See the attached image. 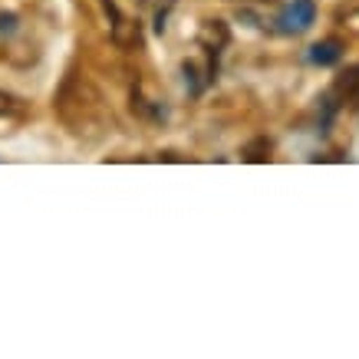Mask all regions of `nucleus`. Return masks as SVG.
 <instances>
[{
    "mask_svg": "<svg viewBox=\"0 0 359 359\" xmlns=\"http://www.w3.org/2000/svg\"><path fill=\"white\" fill-rule=\"evenodd\" d=\"M316 20V4L313 0H290L277 17V27L283 33H304L310 30V23Z\"/></svg>",
    "mask_w": 359,
    "mask_h": 359,
    "instance_id": "f257e3e1",
    "label": "nucleus"
},
{
    "mask_svg": "<svg viewBox=\"0 0 359 359\" xmlns=\"http://www.w3.org/2000/svg\"><path fill=\"white\" fill-rule=\"evenodd\" d=\"M339 56H343V43L339 40H323V43L310 46V63L316 66H333L339 63Z\"/></svg>",
    "mask_w": 359,
    "mask_h": 359,
    "instance_id": "f03ea898",
    "label": "nucleus"
},
{
    "mask_svg": "<svg viewBox=\"0 0 359 359\" xmlns=\"http://www.w3.org/2000/svg\"><path fill=\"white\" fill-rule=\"evenodd\" d=\"M337 89L349 99V102H353V106H359V66H356V69H346V73L339 76Z\"/></svg>",
    "mask_w": 359,
    "mask_h": 359,
    "instance_id": "7ed1b4c3",
    "label": "nucleus"
},
{
    "mask_svg": "<svg viewBox=\"0 0 359 359\" xmlns=\"http://www.w3.org/2000/svg\"><path fill=\"white\" fill-rule=\"evenodd\" d=\"M267 152H271V142H267V139H257L248 149V162H264V158H267Z\"/></svg>",
    "mask_w": 359,
    "mask_h": 359,
    "instance_id": "20e7f679",
    "label": "nucleus"
},
{
    "mask_svg": "<svg viewBox=\"0 0 359 359\" xmlns=\"http://www.w3.org/2000/svg\"><path fill=\"white\" fill-rule=\"evenodd\" d=\"M142 4H149V7H152V11H155V17H158V30H162V27H165V13H168V7H172V4H175V0H142Z\"/></svg>",
    "mask_w": 359,
    "mask_h": 359,
    "instance_id": "39448f33",
    "label": "nucleus"
},
{
    "mask_svg": "<svg viewBox=\"0 0 359 359\" xmlns=\"http://www.w3.org/2000/svg\"><path fill=\"white\" fill-rule=\"evenodd\" d=\"M17 30V17L13 13H0V36H11Z\"/></svg>",
    "mask_w": 359,
    "mask_h": 359,
    "instance_id": "423d86ee",
    "label": "nucleus"
},
{
    "mask_svg": "<svg viewBox=\"0 0 359 359\" xmlns=\"http://www.w3.org/2000/svg\"><path fill=\"white\" fill-rule=\"evenodd\" d=\"M13 109H17V99L7 96V93H0V119H4L7 112H13Z\"/></svg>",
    "mask_w": 359,
    "mask_h": 359,
    "instance_id": "0eeeda50",
    "label": "nucleus"
}]
</instances>
